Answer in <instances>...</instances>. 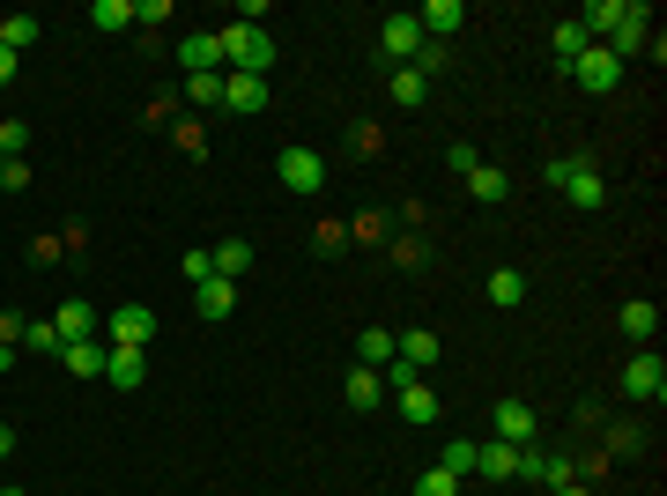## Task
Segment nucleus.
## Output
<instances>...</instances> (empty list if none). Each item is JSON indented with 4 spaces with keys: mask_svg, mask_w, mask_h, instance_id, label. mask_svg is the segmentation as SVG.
<instances>
[{
    "mask_svg": "<svg viewBox=\"0 0 667 496\" xmlns=\"http://www.w3.org/2000/svg\"><path fill=\"white\" fill-rule=\"evenodd\" d=\"M556 496H593V489H586V482H564V489H556Z\"/></svg>",
    "mask_w": 667,
    "mask_h": 496,
    "instance_id": "nucleus-44",
    "label": "nucleus"
},
{
    "mask_svg": "<svg viewBox=\"0 0 667 496\" xmlns=\"http://www.w3.org/2000/svg\"><path fill=\"white\" fill-rule=\"evenodd\" d=\"M342 400H348V408H356V415H371V408L386 400V378H378V371H364V363H356V371L342 378Z\"/></svg>",
    "mask_w": 667,
    "mask_h": 496,
    "instance_id": "nucleus-17",
    "label": "nucleus"
},
{
    "mask_svg": "<svg viewBox=\"0 0 667 496\" xmlns=\"http://www.w3.org/2000/svg\"><path fill=\"white\" fill-rule=\"evenodd\" d=\"M638 445H645L638 422H616V430H608V452H638Z\"/></svg>",
    "mask_w": 667,
    "mask_h": 496,
    "instance_id": "nucleus-37",
    "label": "nucleus"
},
{
    "mask_svg": "<svg viewBox=\"0 0 667 496\" xmlns=\"http://www.w3.org/2000/svg\"><path fill=\"white\" fill-rule=\"evenodd\" d=\"M645 38H653V8H645V0H630V15H623V23L608 30L601 45L616 52V60H638V52H645Z\"/></svg>",
    "mask_w": 667,
    "mask_h": 496,
    "instance_id": "nucleus-8",
    "label": "nucleus"
},
{
    "mask_svg": "<svg viewBox=\"0 0 667 496\" xmlns=\"http://www.w3.org/2000/svg\"><path fill=\"white\" fill-rule=\"evenodd\" d=\"M90 23L97 30H126L134 23V0H90Z\"/></svg>",
    "mask_w": 667,
    "mask_h": 496,
    "instance_id": "nucleus-31",
    "label": "nucleus"
},
{
    "mask_svg": "<svg viewBox=\"0 0 667 496\" xmlns=\"http://www.w3.org/2000/svg\"><path fill=\"white\" fill-rule=\"evenodd\" d=\"M38 30H45V23H38V15H0V45H8V52H15V60H23V52L38 45Z\"/></svg>",
    "mask_w": 667,
    "mask_h": 496,
    "instance_id": "nucleus-25",
    "label": "nucleus"
},
{
    "mask_svg": "<svg viewBox=\"0 0 667 496\" xmlns=\"http://www.w3.org/2000/svg\"><path fill=\"white\" fill-rule=\"evenodd\" d=\"M586 45H593V38H586L579 23H556V67H571V60H579Z\"/></svg>",
    "mask_w": 667,
    "mask_h": 496,
    "instance_id": "nucleus-32",
    "label": "nucleus"
},
{
    "mask_svg": "<svg viewBox=\"0 0 667 496\" xmlns=\"http://www.w3.org/2000/svg\"><path fill=\"white\" fill-rule=\"evenodd\" d=\"M15 348H30V356H60V326L52 319H23V341Z\"/></svg>",
    "mask_w": 667,
    "mask_h": 496,
    "instance_id": "nucleus-29",
    "label": "nucleus"
},
{
    "mask_svg": "<svg viewBox=\"0 0 667 496\" xmlns=\"http://www.w3.org/2000/svg\"><path fill=\"white\" fill-rule=\"evenodd\" d=\"M475 474H482V482H512V474H519V445L490 437V445L475 452Z\"/></svg>",
    "mask_w": 667,
    "mask_h": 496,
    "instance_id": "nucleus-19",
    "label": "nucleus"
},
{
    "mask_svg": "<svg viewBox=\"0 0 667 496\" xmlns=\"http://www.w3.org/2000/svg\"><path fill=\"white\" fill-rule=\"evenodd\" d=\"M104 378H112L119 393L148 386V348H112V356H104Z\"/></svg>",
    "mask_w": 667,
    "mask_h": 496,
    "instance_id": "nucleus-13",
    "label": "nucleus"
},
{
    "mask_svg": "<svg viewBox=\"0 0 667 496\" xmlns=\"http://www.w3.org/2000/svg\"><path fill=\"white\" fill-rule=\"evenodd\" d=\"M216 45H222V75H260L268 82V67H274V38L268 30L230 23V30H216Z\"/></svg>",
    "mask_w": 667,
    "mask_h": 496,
    "instance_id": "nucleus-1",
    "label": "nucleus"
},
{
    "mask_svg": "<svg viewBox=\"0 0 667 496\" xmlns=\"http://www.w3.org/2000/svg\"><path fill=\"white\" fill-rule=\"evenodd\" d=\"M416 496H460V474H445V467H430L416 482Z\"/></svg>",
    "mask_w": 667,
    "mask_h": 496,
    "instance_id": "nucleus-34",
    "label": "nucleus"
},
{
    "mask_svg": "<svg viewBox=\"0 0 667 496\" xmlns=\"http://www.w3.org/2000/svg\"><path fill=\"white\" fill-rule=\"evenodd\" d=\"M564 75L579 82V89H593V97H608V89H623V60H616L608 45H586V52L564 67Z\"/></svg>",
    "mask_w": 667,
    "mask_h": 496,
    "instance_id": "nucleus-3",
    "label": "nucleus"
},
{
    "mask_svg": "<svg viewBox=\"0 0 667 496\" xmlns=\"http://www.w3.org/2000/svg\"><path fill=\"white\" fill-rule=\"evenodd\" d=\"M0 193H30V163L15 156V163H0Z\"/></svg>",
    "mask_w": 667,
    "mask_h": 496,
    "instance_id": "nucleus-36",
    "label": "nucleus"
},
{
    "mask_svg": "<svg viewBox=\"0 0 667 496\" xmlns=\"http://www.w3.org/2000/svg\"><path fill=\"white\" fill-rule=\"evenodd\" d=\"M490 304H497V312H519V304H527V274H519V267H497L490 274Z\"/></svg>",
    "mask_w": 667,
    "mask_h": 496,
    "instance_id": "nucleus-24",
    "label": "nucleus"
},
{
    "mask_svg": "<svg viewBox=\"0 0 667 496\" xmlns=\"http://www.w3.org/2000/svg\"><path fill=\"white\" fill-rule=\"evenodd\" d=\"M186 97L194 104H222V75H186Z\"/></svg>",
    "mask_w": 667,
    "mask_h": 496,
    "instance_id": "nucleus-35",
    "label": "nucleus"
},
{
    "mask_svg": "<svg viewBox=\"0 0 667 496\" xmlns=\"http://www.w3.org/2000/svg\"><path fill=\"white\" fill-rule=\"evenodd\" d=\"M0 496H23V489H0Z\"/></svg>",
    "mask_w": 667,
    "mask_h": 496,
    "instance_id": "nucleus-45",
    "label": "nucleus"
},
{
    "mask_svg": "<svg viewBox=\"0 0 667 496\" xmlns=\"http://www.w3.org/2000/svg\"><path fill=\"white\" fill-rule=\"evenodd\" d=\"M564 482H579V467H571L564 452H542V467H534V489H564Z\"/></svg>",
    "mask_w": 667,
    "mask_h": 496,
    "instance_id": "nucleus-30",
    "label": "nucleus"
},
{
    "mask_svg": "<svg viewBox=\"0 0 667 496\" xmlns=\"http://www.w3.org/2000/svg\"><path fill=\"white\" fill-rule=\"evenodd\" d=\"M15 67H23V60H15V52L0 45V89H8V82H15Z\"/></svg>",
    "mask_w": 667,
    "mask_h": 496,
    "instance_id": "nucleus-42",
    "label": "nucleus"
},
{
    "mask_svg": "<svg viewBox=\"0 0 667 496\" xmlns=\"http://www.w3.org/2000/svg\"><path fill=\"white\" fill-rule=\"evenodd\" d=\"M468 193L475 200H512V178L497 171V163H475V171H468Z\"/></svg>",
    "mask_w": 667,
    "mask_h": 496,
    "instance_id": "nucleus-26",
    "label": "nucleus"
},
{
    "mask_svg": "<svg viewBox=\"0 0 667 496\" xmlns=\"http://www.w3.org/2000/svg\"><path fill=\"white\" fill-rule=\"evenodd\" d=\"M416 23H423V38L438 45V38H452V30L468 23V8H460V0H430V8H416Z\"/></svg>",
    "mask_w": 667,
    "mask_h": 496,
    "instance_id": "nucleus-18",
    "label": "nucleus"
},
{
    "mask_svg": "<svg viewBox=\"0 0 667 496\" xmlns=\"http://www.w3.org/2000/svg\"><path fill=\"white\" fill-rule=\"evenodd\" d=\"M208 260H216V274H222V282H246V267H252V245H246V238H222V245L208 252Z\"/></svg>",
    "mask_w": 667,
    "mask_h": 496,
    "instance_id": "nucleus-23",
    "label": "nucleus"
},
{
    "mask_svg": "<svg viewBox=\"0 0 667 496\" xmlns=\"http://www.w3.org/2000/svg\"><path fill=\"white\" fill-rule=\"evenodd\" d=\"M378 45H386V60H394V67H416L423 23H416V15H386V23H378Z\"/></svg>",
    "mask_w": 667,
    "mask_h": 496,
    "instance_id": "nucleus-7",
    "label": "nucleus"
},
{
    "mask_svg": "<svg viewBox=\"0 0 667 496\" xmlns=\"http://www.w3.org/2000/svg\"><path fill=\"white\" fill-rule=\"evenodd\" d=\"M134 23H171V0H134Z\"/></svg>",
    "mask_w": 667,
    "mask_h": 496,
    "instance_id": "nucleus-40",
    "label": "nucleus"
},
{
    "mask_svg": "<svg viewBox=\"0 0 667 496\" xmlns=\"http://www.w3.org/2000/svg\"><path fill=\"white\" fill-rule=\"evenodd\" d=\"M356 363H364V371H386V363H394V334H386V326H364V334H356Z\"/></svg>",
    "mask_w": 667,
    "mask_h": 496,
    "instance_id": "nucleus-22",
    "label": "nucleus"
},
{
    "mask_svg": "<svg viewBox=\"0 0 667 496\" xmlns=\"http://www.w3.org/2000/svg\"><path fill=\"white\" fill-rule=\"evenodd\" d=\"M194 304H200V319H230L238 312V282H222V274H208L194 289Z\"/></svg>",
    "mask_w": 667,
    "mask_h": 496,
    "instance_id": "nucleus-20",
    "label": "nucleus"
},
{
    "mask_svg": "<svg viewBox=\"0 0 667 496\" xmlns=\"http://www.w3.org/2000/svg\"><path fill=\"white\" fill-rule=\"evenodd\" d=\"M8 452H15V430H8V422H0V460H8Z\"/></svg>",
    "mask_w": 667,
    "mask_h": 496,
    "instance_id": "nucleus-43",
    "label": "nucleus"
},
{
    "mask_svg": "<svg viewBox=\"0 0 667 496\" xmlns=\"http://www.w3.org/2000/svg\"><path fill=\"white\" fill-rule=\"evenodd\" d=\"M445 163H452V171L468 178V171H475V163H482V156H475V141H452V149H445Z\"/></svg>",
    "mask_w": 667,
    "mask_h": 496,
    "instance_id": "nucleus-38",
    "label": "nucleus"
},
{
    "mask_svg": "<svg viewBox=\"0 0 667 496\" xmlns=\"http://www.w3.org/2000/svg\"><path fill=\"white\" fill-rule=\"evenodd\" d=\"M394 408H400V422H416V430H430V422H438V393H430L423 378L394 386Z\"/></svg>",
    "mask_w": 667,
    "mask_h": 496,
    "instance_id": "nucleus-12",
    "label": "nucleus"
},
{
    "mask_svg": "<svg viewBox=\"0 0 667 496\" xmlns=\"http://www.w3.org/2000/svg\"><path fill=\"white\" fill-rule=\"evenodd\" d=\"M104 334H112V348H148L156 341V312H148V304H119V312L104 319Z\"/></svg>",
    "mask_w": 667,
    "mask_h": 496,
    "instance_id": "nucleus-6",
    "label": "nucleus"
},
{
    "mask_svg": "<svg viewBox=\"0 0 667 496\" xmlns=\"http://www.w3.org/2000/svg\"><path fill=\"white\" fill-rule=\"evenodd\" d=\"M274 178H282V186H290L296 200H312V193H320V186H326V163H320V156H312V149H296V141H290V149L274 156Z\"/></svg>",
    "mask_w": 667,
    "mask_h": 496,
    "instance_id": "nucleus-5",
    "label": "nucleus"
},
{
    "mask_svg": "<svg viewBox=\"0 0 667 496\" xmlns=\"http://www.w3.org/2000/svg\"><path fill=\"white\" fill-rule=\"evenodd\" d=\"M104 356H112V341H67L60 348V363H67L74 378H104Z\"/></svg>",
    "mask_w": 667,
    "mask_h": 496,
    "instance_id": "nucleus-21",
    "label": "nucleus"
},
{
    "mask_svg": "<svg viewBox=\"0 0 667 496\" xmlns=\"http://www.w3.org/2000/svg\"><path fill=\"white\" fill-rule=\"evenodd\" d=\"M616 326H623V334H630V341H638V348H653V334H660V304L630 297V304H623V312H616Z\"/></svg>",
    "mask_w": 667,
    "mask_h": 496,
    "instance_id": "nucleus-16",
    "label": "nucleus"
},
{
    "mask_svg": "<svg viewBox=\"0 0 667 496\" xmlns=\"http://www.w3.org/2000/svg\"><path fill=\"white\" fill-rule=\"evenodd\" d=\"M23 149H30V126L23 119H0V163H15Z\"/></svg>",
    "mask_w": 667,
    "mask_h": 496,
    "instance_id": "nucleus-33",
    "label": "nucleus"
},
{
    "mask_svg": "<svg viewBox=\"0 0 667 496\" xmlns=\"http://www.w3.org/2000/svg\"><path fill=\"white\" fill-rule=\"evenodd\" d=\"M549 186H556L571 208H601V200H608V186H601V171H593L586 156H556V163H549Z\"/></svg>",
    "mask_w": 667,
    "mask_h": 496,
    "instance_id": "nucleus-2",
    "label": "nucleus"
},
{
    "mask_svg": "<svg viewBox=\"0 0 667 496\" xmlns=\"http://www.w3.org/2000/svg\"><path fill=\"white\" fill-rule=\"evenodd\" d=\"M386 89H394V104H400V112H416V104L430 97V82H423L416 67H394V82H386Z\"/></svg>",
    "mask_w": 667,
    "mask_h": 496,
    "instance_id": "nucleus-28",
    "label": "nucleus"
},
{
    "mask_svg": "<svg viewBox=\"0 0 667 496\" xmlns=\"http://www.w3.org/2000/svg\"><path fill=\"white\" fill-rule=\"evenodd\" d=\"M394 356L400 363H408V371H430V363H438V334H423V326H408V334H394Z\"/></svg>",
    "mask_w": 667,
    "mask_h": 496,
    "instance_id": "nucleus-15",
    "label": "nucleus"
},
{
    "mask_svg": "<svg viewBox=\"0 0 667 496\" xmlns=\"http://www.w3.org/2000/svg\"><path fill=\"white\" fill-rule=\"evenodd\" d=\"M52 326H60V348H67V341H97V326H104V319H97V304H90V297H67Z\"/></svg>",
    "mask_w": 667,
    "mask_h": 496,
    "instance_id": "nucleus-11",
    "label": "nucleus"
},
{
    "mask_svg": "<svg viewBox=\"0 0 667 496\" xmlns=\"http://www.w3.org/2000/svg\"><path fill=\"white\" fill-rule=\"evenodd\" d=\"M222 112H230V119L268 112V82H260V75H222Z\"/></svg>",
    "mask_w": 667,
    "mask_h": 496,
    "instance_id": "nucleus-9",
    "label": "nucleus"
},
{
    "mask_svg": "<svg viewBox=\"0 0 667 496\" xmlns=\"http://www.w3.org/2000/svg\"><path fill=\"white\" fill-rule=\"evenodd\" d=\"M623 393H630V400H653V408L667 400V363H660V348H638V356L623 363Z\"/></svg>",
    "mask_w": 667,
    "mask_h": 496,
    "instance_id": "nucleus-4",
    "label": "nucleus"
},
{
    "mask_svg": "<svg viewBox=\"0 0 667 496\" xmlns=\"http://www.w3.org/2000/svg\"><path fill=\"white\" fill-rule=\"evenodd\" d=\"M178 267H186V282H194V289H200V282H208V274H216V260H208V252H186V260H178Z\"/></svg>",
    "mask_w": 667,
    "mask_h": 496,
    "instance_id": "nucleus-39",
    "label": "nucleus"
},
{
    "mask_svg": "<svg viewBox=\"0 0 667 496\" xmlns=\"http://www.w3.org/2000/svg\"><path fill=\"white\" fill-rule=\"evenodd\" d=\"M490 430L504 437V445H534V400H497Z\"/></svg>",
    "mask_w": 667,
    "mask_h": 496,
    "instance_id": "nucleus-10",
    "label": "nucleus"
},
{
    "mask_svg": "<svg viewBox=\"0 0 667 496\" xmlns=\"http://www.w3.org/2000/svg\"><path fill=\"white\" fill-rule=\"evenodd\" d=\"M423 260H430V252H423V245H416V238H400V245H394V267H408V274H416V267H423Z\"/></svg>",
    "mask_w": 667,
    "mask_h": 496,
    "instance_id": "nucleus-41",
    "label": "nucleus"
},
{
    "mask_svg": "<svg viewBox=\"0 0 667 496\" xmlns=\"http://www.w3.org/2000/svg\"><path fill=\"white\" fill-rule=\"evenodd\" d=\"M178 60H186V75H222V45L208 38V30H194V38H178Z\"/></svg>",
    "mask_w": 667,
    "mask_h": 496,
    "instance_id": "nucleus-14",
    "label": "nucleus"
},
{
    "mask_svg": "<svg viewBox=\"0 0 667 496\" xmlns=\"http://www.w3.org/2000/svg\"><path fill=\"white\" fill-rule=\"evenodd\" d=\"M475 452H482V445H475V437H445L438 467H445V474H460V482H468V474H475Z\"/></svg>",
    "mask_w": 667,
    "mask_h": 496,
    "instance_id": "nucleus-27",
    "label": "nucleus"
}]
</instances>
